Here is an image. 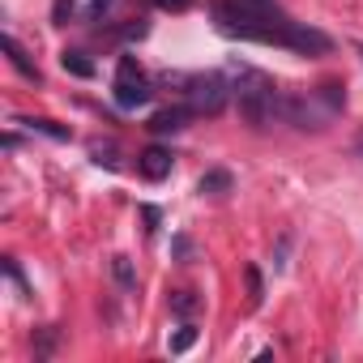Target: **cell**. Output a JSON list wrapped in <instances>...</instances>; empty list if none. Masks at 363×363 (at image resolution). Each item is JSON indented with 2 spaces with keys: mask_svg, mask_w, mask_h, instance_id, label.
Returning <instances> with one entry per match:
<instances>
[{
  "mask_svg": "<svg viewBox=\"0 0 363 363\" xmlns=\"http://www.w3.org/2000/svg\"><path fill=\"white\" fill-rule=\"evenodd\" d=\"M231 90H235L240 116H244L252 128H269V124L282 116V99H286V90H278L274 77H265L261 69L231 65Z\"/></svg>",
  "mask_w": 363,
  "mask_h": 363,
  "instance_id": "7a4b0ae2",
  "label": "cell"
},
{
  "mask_svg": "<svg viewBox=\"0 0 363 363\" xmlns=\"http://www.w3.org/2000/svg\"><path fill=\"white\" fill-rule=\"evenodd\" d=\"M56 337H60V329H52V325H48V329L39 333V342H35V359H48V354L56 350Z\"/></svg>",
  "mask_w": 363,
  "mask_h": 363,
  "instance_id": "ac0fdd59",
  "label": "cell"
},
{
  "mask_svg": "<svg viewBox=\"0 0 363 363\" xmlns=\"http://www.w3.org/2000/svg\"><path fill=\"white\" fill-rule=\"evenodd\" d=\"M231 99H235V90H231V82L223 73H193V77H184V103L193 107V116H218Z\"/></svg>",
  "mask_w": 363,
  "mask_h": 363,
  "instance_id": "3957f363",
  "label": "cell"
},
{
  "mask_svg": "<svg viewBox=\"0 0 363 363\" xmlns=\"http://www.w3.org/2000/svg\"><path fill=\"white\" fill-rule=\"evenodd\" d=\"M316 99L325 103V111H329V116H333V111H342V103H346V94H342V86H337V82H325V86L316 90Z\"/></svg>",
  "mask_w": 363,
  "mask_h": 363,
  "instance_id": "9a60e30c",
  "label": "cell"
},
{
  "mask_svg": "<svg viewBox=\"0 0 363 363\" xmlns=\"http://www.w3.org/2000/svg\"><path fill=\"white\" fill-rule=\"evenodd\" d=\"M0 48L9 52V65H13V69H18V73L26 77V82H39V69H35V60L26 56V48H22V43H18L13 35H5V39H0Z\"/></svg>",
  "mask_w": 363,
  "mask_h": 363,
  "instance_id": "ba28073f",
  "label": "cell"
},
{
  "mask_svg": "<svg viewBox=\"0 0 363 363\" xmlns=\"http://www.w3.org/2000/svg\"><path fill=\"white\" fill-rule=\"evenodd\" d=\"M18 124H22V128H30V133H43V137H52V141H69V128H65V124H56V120H43V116H22Z\"/></svg>",
  "mask_w": 363,
  "mask_h": 363,
  "instance_id": "30bf717a",
  "label": "cell"
},
{
  "mask_svg": "<svg viewBox=\"0 0 363 363\" xmlns=\"http://www.w3.org/2000/svg\"><path fill=\"white\" fill-rule=\"evenodd\" d=\"M150 94H154V86L145 82V73L137 69V60H133V56H120L116 82H111V103H116L120 111H137V107L150 103Z\"/></svg>",
  "mask_w": 363,
  "mask_h": 363,
  "instance_id": "277c9868",
  "label": "cell"
},
{
  "mask_svg": "<svg viewBox=\"0 0 363 363\" xmlns=\"http://www.w3.org/2000/svg\"><path fill=\"white\" fill-rule=\"evenodd\" d=\"M175 252H179V257L189 261V257H193V244H189V240H175Z\"/></svg>",
  "mask_w": 363,
  "mask_h": 363,
  "instance_id": "cb8c5ba5",
  "label": "cell"
},
{
  "mask_svg": "<svg viewBox=\"0 0 363 363\" xmlns=\"http://www.w3.org/2000/svg\"><path fill=\"white\" fill-rule=\"evenodd\" d=\"M197 337H201V329H197L193 320H184V325L171 333V342H167V346H171V354H184V350H193V346H197Z\"/></svg>",
  "mask_w": 363,
  "mask_h": 363,
  "instance_id": "7c38bea8",
  "label": "cell"
},
{
  "mask_svg": "<svg viewBox=\"0 0 363 363\" xmlns=\"http://www.w3.org/2000/svg\"><path fill=\"white\" fill-rule=\"evenodd\" d=\"M359 56H363V48H359Z\"/></svg>",
  "mask_w": 363,
  "mask_h": 363,
  "instance_id": "d4e9b609",
  "label": "cell"
},
{
  "mask_svg": "<svg viewBox=\"0 0 363 363\" xmlns=\"http://www.w3.org/2000/svg\"><path fill=\"white\" fill-rule=\"evenodd\" d=\"M197 193H206V197H223V193H231V171H227V167L206 171V175L197 179Z\"/></svg>",
  "mask_w": 363,
  "mask_h": 363,
  "instance_id": "9c48e42d",
  "label": "cell"
},
{
  "mask_svg": "<svg viewBox=\"0 0 363 363\" xmlns=\"http://www.w3.org/2000/svg\"><path fill=\"white\" fill-rule=\"evenodd\" d=\"M291 244H295V231H282V235H278V248H274V269H286Z\"/></svg>",
  "mask_w": 363,
  "mask_h": 363,
  "instance_id": "e0dca14e",
  "label": "cell"
},
{
  "mask_svg": "<svg viewBox=\"0 0 363 363\" xmlns=\"http://www.w3.org/2000/svg\"><path fill=\"white\" fill-rule=\"evenodd\" d=\"M282 120H291L295 128H320V111L312 107V99H303V94H286L282 99Z\"/></svg>",
  "mask_w": 363,
  "mask_h": 363,
  "instance_id": "5b68a950",
  "label": "cell"
},
{
  "mask_svg": "<svg viewBox=\"0 0 363 363\" xmlns=\"http://www.w3.org/2000/svg\"><path fill=\"white\" fill-rule=\"evenodd\" d=\"M171 312H175L179 320H193V316L201 312V295H197V291H175V295H171Z\"/></svg>",
  "mask_w": 363,
  "mask_h": 363,
  "instance_id": "8fae6325",
  "label": "cell"
},
{
  "mask_svg": "<svg viewBox=\"0 0 363 363\" xmlns=\"http://www.w3.org/2000/svg\"><path fill=\"white\" fill-rule=\"evenodd\" d=\"M137 171H141L145 179H167V175H171V150L150 145V150L137 158Z\"/></svg>",
  "mask_w": 363,
  "mask_h": 363,
  "instance_id": "52a82bcc",
  "label": "cell"
},
{
  "mask_svg": "<svg viewBox=\"0 0 363 363\" xmlns=\"http://www.w3.org/2000/svg\"><path fill=\"white\" fill-rule=\"evenodd\" d=\"M107 9H111V0H90V22H99Z\"/></svg>",
  "mask_w": 363,
  "mask_h": 363,
  "instance_id": "603a6c76",
  "label": "cell"
},
{
  "mask_svg": "<svg viewBox=\"0 0 363 363\" xmlns=\"http://www.w3.org/2000/svg\"><path fill=\"white\" fill-rule=\"evenodd\" d=\"M214 26L231 39H248V43H274V48H291L299 56H329L333 39L308 22H291L278 0H214Z\"/></svg>",
  "mask_w": 363,
  "mask_h": 363,
  "instance_id": "6da1fadb",
  "label": "cell"
},
{
  "mask_svg": "<svg viewBox=\"0 0 363 363\" xmlns=\"http://www.w3.org/2000/svg\"><path fill=\"white\" fill-rule=\"evenodd\" d=\"M5 274H9V278H13V286H18V291H22V299H30V286H26V274H22V265H18V261H13V257H9V261H5Z\"/></svg>",
  "mask_w": 363,
  "mask_h": 363,
  "instance_id": "d6986e66",
  "label": "cell"
},
{
  "mask_svg": "<svg viewBox=\"0 0 363 363\" xmlns=\"http://www.w3.org/2000/svg\"><path fill=\"white\" fill-rule=\"evenodd\" d=\"M193 120V107L189 103H175V107H162V111H154L150 116V133H179V128H184Z\"/></svg>",
  "mask_w": 363,
  "mask_h": 363,
  "instance_id": "8992f818",
  "label": "cell"
},
{
  "mask_svg": "<svg viewBox=\"0 0 363 363\" xmlns=\"http://www.w3.org/2000/svg\"><path fill=\"white\" fill-rule=\"evenodd\" d=\"M90 154H94V162H99V167H116V162H120V158H116V145H99V141H94V145H90Z\"/></svg>",
  "mask_w": 363,
  "mask_h": 363,
  "instance_id": "44dd1931",
  "label": "cell"
},
{
  "mask_svg": "<svg viewBox=\"0 0 363 363\" xmlns=\"http://www.w3.org/2000/svg\"><path fill=\"white\" fill-rule=\"evenodd\" d=\"M60 65H65V73H73V77H94V60H90L86 52H60Z\"/></svg>",
  "mask_w": 363,
  "mask_h": 363,
  "instance_id": "4fadbf2b",
  "label": "cell"
},
{
  "mask_svg": "<svg viewBox=\"0 0 363 363\" xmlns=\"http://www.w3.org/2000/svg\"><path fill=\"white\" fill-rule=\"evenodd\" d=\"M154 9H167V13H184V9H193L197 0H150Z\"/></svg>",
  "mask_w": 363,
  "mask_h": 363,
  "instance_id": "7402d4cb",
  "label": "cell"
},
{
  "mask_svg": "<svg viewBox=\"0 0 363 363\" xmlns=\"http://www.w3.org/2000/svg\"><path fill=\"white\" fill-rule=\"evenodd\" d=\"M111 278L120 282V291H133V286H137V269H133V261H128V257H111Z\"/></svg>",
  "mask_w": 363,
  "mask_h": 363,
  "instance_id": "5bb4252c",
  "label": "cell"
},
{
  "mask_svg": "<svg viewBox=\"0 0 363 363\" xmlns=\"http://www.w3.org/2000/svg\"><path fill=\"white\" fill-rule=\"evenodd\" d=\"M73 9H77V0H52V22L65 26V22L73 18Z\"/></svg>",
  "mask_w": 363,
  "mask_h": 363,
  "instance_id": "ffe728a7",
  "label": "cell"
},
{
  "mask_svg": "<svg viewBox=\"0 0 363 363\" xmlns=\"http://www.w3.org/2000/svg\"><path fill=\"white\" fill-rule=\"evenodd\" d=\"M244 274H248V303H252V308H261V299H265V282H261V269H257V265H248Z\"/></svg>",
  "mask_w": 363,
  "mask_h": 363,
  "instance_id": "2e32d148",
  "label": "cell"
}]
</instances>
